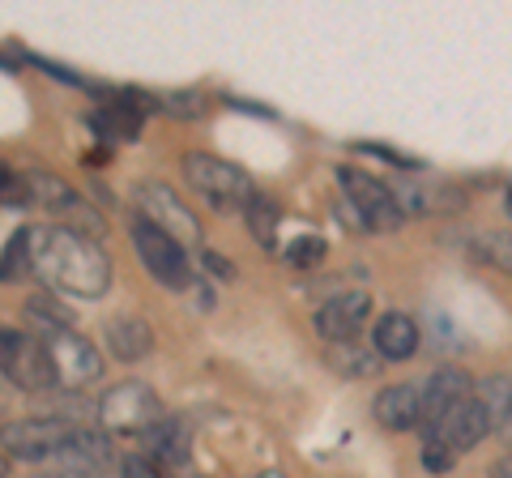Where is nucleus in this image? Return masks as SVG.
<instances>
[{
	"label": "nucleus",
	"instance_id": "nucleus-14",
	"mask_svg": "<svg viewBox=\"0 0 512 478\" xmlns=\"http://www.w3.org/2000/svg\"><path fill=\"white\" fill-rule=\"evenodd\" d=\"M372 350H376V359H389V363L414 359L419 355V325L406 312H384L372 329Z\"/></svg>",
	"mask_w": 512,
	"mask_h": 478
},
{
	"label": "nucleus",
	"instance_id": "nucleus-31",
	"mask_svg": "<svg viewBox=\"0 0 512 478\" xmlns=\"http://www.w3.org/2000/svg\"><path fill=\"white\" fill-rule=\"evenodd\" d=\"M56 478H77V474H56Z\"/></svg>",
	"mask_w": 512,
	"mask_h": 478
},
{
	"label": "nucleus",
	"instance_id": "nucleus-23",
	"mask_svg": "<svg viewBox=\"0 0 512 478\" xmlns=\"http://www.w3.org/2000/svg\"><path fill=\"white\" fill-rule=\"evenodd\" d=\"M0 205H30L26 175H18V171L5 167V163H0Z\"/></svg>",
	"mask_w": 512,
	"mask_h": 478
},
{
	"label": "nucleus",
	"instance_id": "nucleus-12",
	"mask_svg": "<svg viewBox=\"0 0 512 478\" xmlns=\"http://www.w3.org/2000/svg\"><path fill=\"white\" fill-rule=\"evenodd\" d=\"M372 414L384 432H410V427H423V385L419 380H406V385H389L376 393Z\"/></svg>",
	"mask_w": 512,
	"mask_h": 478
},
{
	"label": "nucleus",
	"instance_id": "nucleus-24",
	"mask_svg": "<svg viewBox=\"0 0 512 478\" xmlns=\"http://www.w3.org/2000/svg\"><path fill=\"white\" fill-rule=\"evenodd\" d=\"M286 261L291 265H299V269H308V265H316V261H325V239H295L291 248H286Z\"/></svg>",
	"mask_w": 512,
	"mask_h": 478
},
{
	"label": "nucleus",
	"instance_id": "nucleus-28",
	"mask_svg": "<svg viewBox=\"0 0 512 478\" xmlns=\"http://www.w3.org/2000/svg\"><path fill=\"white\" fill-rule=\"evenodd\" d=\"M252 478H286L282 470H265V474H252Z\"/></svg>",
	"mask_w": 512,
	"mask_h": 478
},
{
	"label": "nucleus",
	"instance_id": "nucleus-25",
	"mask_svg": "<svg viewBox=\"0 0 512 478\" xmlns=\"http://www.w3.org/2000/svg\"><path fill=\"white\" fill-rule=\"evenodd\" d=\"M120 478H163V470H158V461H150L146 453H128L120 466Z\"/></svg>",
	"mask_w": 512,
	"mask_h": 478
},
{
	"label": "nucleus",
	"instance_id": "nucleus-29",
	"mask_svg": "<svg viewBox=\"0 0 512 478\" xmlns=\"http://www.w3.org/2000/svg\"><path fill=\"white\" fill-rule=\"evenodd\" d=\"M5 474H9V457H5V453H0V478H5Z\"/></svg>",
	"mask_w": 512,
	"mask_h": 478
},
{
	"label": "nucleus",
	"instance_id": "nucleus-15",
	"mask_svg": "<svg viewBox=\"0 0 512 478\" xmlns=\"http://www.w3.org/2000/svg\"><path fill=\"white\" fill-rule=\"evenodd\" d=\"M64 474H77V478H90L99 474L107 461H111V444L99 436V432H86V427H77V436L64 444V449L52 457Z\"/></svg>",
	"mask_w": 512,
	"mask_h": 478
},
{
	"label": "nucleus",
	"instance_id": "nucleus-18",
	"mask_svg": "<svg viewBox=\"0 0 512 478\" xmlns=\"http://www.w3.org/2000/svg\"><path fill=\"white\" fill-rule=\"evenodd\" d=\"M466 252L474 261L500 269V274H512V231H478L466 244Z\"/></svg>",
	"mask_w": 512,
	"mask_h": 478
},
{
	"label": "nucleus",
	"instance_id": "nucleus-2",
	"mask_svg": "<svg viewBox=\"0 0 512 478\" xmlns=\"http://www.w3.org/2000/svg\"><path fill=\"white\" fill-rule=\"evenodd\" d=\"M491 414L483 410V402L478 397H466L461 406H453L444 414V419H436L431 427H423V466L427 470H448L461 453H470L478 440L491 436Z\"/></svg>",
	"mask_w": 512,
	"mask_h": 478
},
{
	"label": "nucleus",
	"instance_id": "nucleus-3",
	"mask_svg": "<svg viewBox=\"0 0 512 478\" xmlns=\"http://www.w3.org/2000/svg\"><path fill=\"white\" fill-rule=\"evenodd\" d=\"M184 175L218 214L248 210V205L256 201V188H252L248 175L235 163H222V158H214V154H184Z\"/></svg>",
	"mask_w": 512,
	"mask_h": 478
},
{
	"label": "nucleus",
	"instance_id": "nucleus-9",
	"mask_svg": "<svg viewBox=\"0 0 512 478\" xmlns=\"http://www.w3.org/2000/svg\"><path fill=\"white\" fill-rule=\"evenodd\" d=\"M73 436H77V423H69V419H18V423L0 427V444H5V453L22 457V461L56 457Z\"/></svg>",
	"mask_w": 512,
	"mask_h": 478
},
{
	"label": "nucleus",
	"instance_id": "nucleus-17",
	"mask_svg": "<svg viewBox=\"0 0 512 478\" xmlns=\"http://www.w3.org/2000/svg\"><path fill=\"white\" fill-rule=\"evenodd\" d=\"M107 346L120 363H137L154 350V329L141 316H111L107 321Z\"/></svg>",
	"mask_w": 512,
	"mask_h": 478
},
{
	"label": "nucleus",
	"instance_id": "nucleus-16",
	"mask_svg": "<svg viewBox=\"0 0 512 478\" xmlns=\"http://www.w3.org/2000/svg\"><path fill=\"white\" fill-rule=\"evenodd\" d=\"M188 419H180V414H163L150 432H146V457L158 461V466H180V461L188 457Z\"/></svg>",
	"mask_w": 512,
	"mask_h": 478
},
{
	"label": "nucleus",
	"instance_id": "nucleus-13",
	"mask_svg": "<svg viewBox=\"0 0 512 478\" xmlns=\"http://www.w3.org/2000/svg\"><path fill=\"white\" fill-rule=\"evenodd\" d=\"M423 385V427H431L436 419H444L453 406H461L466 397H474L470 376L461 368H436L431 376L419 380Z\"/></svg>",
	"mask_w": 512,
	"mask_h": 478
},
{
	"label": "nucleus",
	"instance_id": "nucleus-8",
	"mask_svg": "<svg viewBox=\"0 0 512 478\" xmlns=\"http://www.w3.org/2000/svg\"><path fill=\"white\" fill-rule=\"evenodd\" d=\"M39 342L47 346V359H52V368H56V385L82 389V385H90V380L103 376L99 350H94L82 338V333H73V329H47V333H39Z\"/></svg>",
	"mask_w": 512,
	"mask_h": 478
},
{
	"label": "nucleus",
	"instance_id": "nucleus-27",
	"mask_svg": "<svg viewBox=\"0 0 512 478\" xmlns=\"http://www.w3.org/2000/svg\"><path fill=\"white\" fill-rule=\"evenodd\" d=\"M205 269H210L214 278H222V282H235V265L227 257H218V252H205Z\"/></svg>",
	"mask_w": 512,
	"mask_h": 478
},
{
	"label": "nucleus",
	"instance_id": "nucleus-7",
	"mask_svg": "<svg viewBox=\"0 0 512 478\" xmlns=\"http://www.w3.org/2000/svg\"><path fill=\"white\" fill-rule=\"evenodd\" d=\"M163 414L167 410L158 402V393L150 385H141V380H124V385L107 389L99 397V419H103V427H111V432H141L146 436Z\"/></svg>",
	"mask_w": 512,
	"mask_h": 478
},
{
	"label": "nucleus",
	"instance_id": "nucleus-19",
	"mask_svg": "<svg viewBox=\"0 0 512 478\" xmlns=\"http://www.w3.org/2000/svg\"><path fill=\"white\" fill-rule=\"evenodd\" d=\"M474 397L491 414V427H508L512 423V376H487V380H478Z\"/></svg>",
	"mask_w": 512,
	"mask_h": 478
},
{
	"label": "nucleus",
	"instance_id": "nucleus-11",
	"mask_svg": "<svg viewBox=\"0 0 512 478\" xmlns=\"http://www.w3.org/2000/svg\"><path fill=\"white\" fill-rule=\"evenodd\" d=\"M367 316H372L367 291H342L316 308V333L325 342H355L367 325Z\"/></svg>",
	"mask_w": 512,
	"mask_h": 478
},
{
	"label": "nucleus",
	"instance_id": "nucleus-5",
	"mask_svg": "<svg viewBox=\"0 0 512 478\" xmlns=\"http://www.w3.org/2000/svg\"><path fill=\"white\" fill-rule=\"evenodd\" d=\"M0 372L22 393H43L56 385V368L47 359V346L22 329H0Z\"/></svg>",
	"mask_w": 512,
	"mask_h": 478
},
{
	"label": "nucleus",
	"instance_id": "nucleus-22",
	"mask_svg": "<svg viewBox=\"0 0 512 478\" xmlns=\"http://www.w3.org/2000/svg\"><path fill=\"white\" fill-rule=\"evenodd\" d=\"M22 269H30V231H18L0 252V282H18Z\"/></svg>",
	"mask_w": 512,
	"mask_h": 478
},
{
	"label": "nucleus",
	"instance_id": "nucleus-30",
	"mask_svg": "<svg viewBox=\"0 0 512 478\" xmlns=\"http://www.w3.org/2000/svg\"><path fill=\"white\" fill-rule=\"evenodd\" d=\"M504 210H508V214H512V193H508V197H504Z\"/></svg>",
	"mask_w": 512,
	"mask_h": 478
},
{
	"label": "nucleus",
	"instance_id": "nucleus-20",
	"mask_svg": "<svg viewBox=\"0 0 512 478\" xmlns=\"http://www.w3.org/2000/svg\"><path fill=\"white\" fill-rule=\"evenodd\" d=\"M248 231L256 235V244H261L265 252H274L278 248V210L269 205L265 197H256L248 205Z\"/></svg>",
	"mask_w": 512,
	"mask_h": 478
},
{
	"label": "nucleus",
	"instance_id": "nucleus-1",
	"mask_svg": "<svg viewBox=\"0 0 512 478\" xmlns=\"http://www.w3.org/2000/svg\"><path fill=\"white\" fill-rule=\"evenodd\" d=\"M26 231H30V269L52 291L77 295V299H99L111 286V261L94 235L73 231L64 222L26 227Z\"/></svg>",
	"mask_w": 512,
	"mask_h": 478
},
{
	"label": "nucleus",
	"instance_id": "nucleus-6",
	"mask_svg": "<svg viewBox=\"0 0 512 478\" xmlns=\"http://www.w3.org/2000/svg\"><path fill=\"white\" fill-rule=\"evenodd\" d=\"M133 248H137L141 265H146L150 274H154V282H163L167 291H188V286L197 282V278H192L188 248L175 244L167 231L150 227L146 218H133Z\"/></svg>",
	"mask_w": 512,
	"mask_h": 478
},
{
	"label": "nucleus",
	"instance_id": "nucleus-21",
	"mask_svg": "<svg viewBox=\"0 0 512 478\" xmlns=\"http://www.w3.org/2000/svg\"><path fill=\"white\" fill-rule=\"evenodd\" d=\"M26 312H30V321L39 325V333H47V329H69V321H73V316L64 312V304H56L52 295H30L26 299Z\"/></svg>",
	"mask_w": 512,
	"mask_h": 478
},
{
	"label": "nucleus",
	"instance_id": "nucleus-4",
	"mask_svg": "<svg viewBox=\"0 0 512 478\" xmlns=\"http://www.w3.org/2000/svg\"><path fill=\"white\" fill-rule=\"evenodd\" d=\"M338 184H342V193H346L350 210H355V218H359L363 231L384 235V231H397V227L406 222L402 205H397V197H393V188L380 184L376 175L355 171V167H342V171H338Z\"/></svg>",
	"mask_w": 512,
	"mask_h": 478
},
{
	"label": "nucleus",
	"instance_id": "nucleus-10",
	"mask_svg": "<svg viewBox=\"0 0 512 478\" xmlns=\"http://www.w3.org/2000/svg\"><path fill=\"white\" fill-rule=\"evenodd\" d=\"M137 218H146L150 227L167 231L175 244H201V222L197 214L188 210V205L171 193L167 184H137Z\"/></svg>",
	"mask_w": 512,
	"mask_h": 478
},
{
	"label": "nucleus",
	"instance_id": "nucleus-26",
	"mask_svg": "<svg viewBox=\"0 0 512 478\" xmlns=\"http://www.w3.org/2000/svg\"><path fill=\"white\" fill-rule=\"evenodd\" d=\"M163 103H171V111H175V116H188V120H197L201 111H205V99H201L197 90H192V94H167Z\"/></svg>",
	"mask_w": 512,
	"mask_h": 478
}]
</instances>
